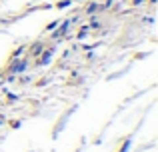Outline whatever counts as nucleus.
<instances>
[{
	"instance_id": "nucleus-1",
	"label": "nucleus",
	"mask_w": 158,
	"mask_h": 152,
	"mask_svg": "<svg viewBox=\"0 0 158 152\" xmlns=\"http://www.w3.org/2000/svg\"><path fill=\"white\" fill-rule=\"evenodd\" d=\"M24 66H26V64H24V62H18V64H16V66H14V68H12V70H16V72H20V70H24Z\"/></svg>"
},
{
	"instance_id": "nucleus-2",
	"label": "nucleus",
	"mask_w": 158,
	"mask_h": 152,
	"mask_svg": "<svg viewBox=\"0 0 158 152\" xmlns=\"http://www.w3.org/2000/svg\"><path fill=\"white\" fill-rule=\"evenodd\" d=\"M70 4V0H62V2H58V8H64V6H68Z\"/></svg>"
},
{
	"instance_id": "nucleus-3",
	"label": "nucleus",
	"mask_w": 158,
	"mask_h": 152,
	"mask_svg": "<svg viewBox=\"0 0 158 152\" xmlns=\"http://www.w3.org/2000/svg\"><path fill=\"white\" fill-rule=\"evenodd\" d=\"M140 2H142V0H134V4H140Z\"/></svg>"
}]
</instances>
